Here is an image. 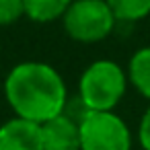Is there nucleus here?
<instances>
[{
    "label": "nucleus",
    "instance_id": "9d476101",
    "mask_svg": "<svg viewBox=\"0 0 150 150\" xmlns=\"http://www.w3.org/2000/svg\"><path fill=\"white\" fill-rule=\"evenodd\" d=\"M25 17L23 0H0V27H8Z\"/></svg>",
    "mask_w": 150,
    "mask_h": 150
},
{
    "label": "nucleus",
    "instance_id": "f03ea898",
    "mask_svg": "<svg viewBox=\"0 0 150 150\" xmlns=\"http://www.w3.org/2000/svg\"><path fill=\"white\" fill-rule=\"evenodd\" d=\"M127 88V74L113 60H97L78 80V99L88 111H113Z\"/></svg>",
    "mask_w": 150,
    "mask_h": 150
},
{
    "label": "nucleus",
    "instance_id": "6e6552de",
    "mask_svg": "<svg viewBox=\"0 0 150 150\" xmlns=\"http://www.w3.org/2000/svg\"><path fill=\"white\" fill-rule=\"evenodd\" d=\"M74 0H23L25 17L35 23H52L62 19Z\"/></svg>",
    "mask_w": 150,
    "mask_h": 150
},
{
    "label": "nucleus",
    "instance_id": "1a4fd4ad",
    "mask_svg": "<svg viewBox=\"0 0 150 150\" xmlns=\"http://www.w3.org/2000/svg\"><path fill=\"white\" fill-rule=\"evenodd\" d=\"M117 23H136L150 15V0H105Z\"/></svg>",
    "mask_w": 150,
    "mask_h": 150
},
{
    "label": "nucleus",
    "instance_id": "423d86ee",
    "mask_svg": "<svg viewBox=\"0 0 150 150\" xmlns=\"http://www.w3.org/2000/svg\"><path fill=\"white\" fill-rule=\"evenodd\" d=\"M43 150H80V127L78 121L62 113L41 123Z\"/></svg>",
    "mask_w": 150,
    "mask_h": 150
},
{
    "label": "nucleus",
    "instance_id": "0eeeda50",
    "mask_svg": "<svg viewBox=\"0 0 150 150\" xmlns=\"http://www.w3.org/2000/svg\"><path fill=\"white\" fill-rule=\"evenodd\" d=\"M127 80L134 84V88L150 101V45L140 47L134 52L127 64Z\"/></svg>",
    "mask_w": 150,
    "mask_h": 150
},
{
    "label": "nucleus",
    "instance_id": "39448f33",
    "mask_svg": "<svg viewBox=\"0 0 150 150\" xmlns=\"http://www.w3.org/2000/svg\"><path fill=\"white\" fill-rule=\"evenodd\" d=\"M0 150H43L41 125L13 117L0 125Z\"/></svg>",
    "mask_w": 150,
    "mask_h": 150
},
{
    "label": "nucleus",
    "instance_id": "9b49d317",
    "mask_svg": "<svg viewBox=\"0 0 150 150\" xmlns=\"http://www.w3.org/2000/svg\"><path fill=\"white\" fill-rule=\"evenodd\" d=\"M138 142L142 146V150H150V105L144 111L140 125H138Z\"/></svg>",
    "mask_w": 150,
    "mask_h": 150
},
{
    "label": "nucleus",
    "instance_id": "20e7f679",
    "mask_svg": "<svg viewBox=\"0 0 150 150\" xmlns=\"http://www.w3.org/2000/svg\"><path fill=\"white\" fill-rule=\"evenodd\" d=\"M78 127L80 150H132V132L113 111H88Z\"/></svg>",
    "mask_w": 150,
    "mask_h": 150
},
{
    "label": "nucleus",
    "instance_id": "7ed1b4c3",
    "mask_svg": "<svg viewBox=\"0 0 150 150\" xmlns=\"http://www.w3.org/2000/svg\"><path fill=\"white\" fill-rule=\"evenodd\" d=\"M64 31L78 43L103 41L115 29V17L105 0H74L62 17Z\"/></svg>",
    "mask_w": 150,
    "mask_h": 150
},
{
    "label": "nucleus",
    "instance_id": "f257e3e1",
    "mask_svg": "<svg viewBox=\"0 0 150 150\" xmlns=\"http://www.w3.org/2000/svg\"><path fill=\"white\" fill-rule=\"evenodd\" d=\"M4 97L15 117L45 123L64 113L68 88L62 74L45 62H21L4 78Z\"/></svg>",
    "mask_w": 150,
    "mask_h": 150
}]
</instances>
